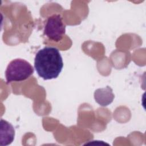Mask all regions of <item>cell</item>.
Listing matches in <instances>:
<instances>
[{"instance_id":"6da1fadb","label":"cell","mask_w":146,"mask_h":146,"mask_svg":"<svg viewBox=\"0 0 146 146\" xmlns=\"http://www.w3.org/2000/svg\"><path fill=\"white\" fill-rule=\"evenodd\" d=\"M63 62L59 50L46 46L39 50L34 58V68L38 75L44 80L56 78L62 70Z\"/></svg>"},{"instance_id":"7a4b0ae2","label":"cell","mask_w":146,"mask_h":146,"mask_svg":"<svg viewBox=\"0 0 146 146\" xmlns=\"http://www.w3.org/2000/svg\"><path fill=\"white\" fill-rule=\"evenodd\" d=\"M32 65L23 59H15L7 65L5 71L7 83L21 82L28 79L34 73Z\"/></svg>"},{"instance_id":"3957f363","label":"cell","mask_w":146,"mask_h":146,"mask_svg":"<svg viewBox=\"0 0 146 146\" xmlns=\"http://www.w3.org/2000/svg\"><path fill=\"white\" fill-rule=\"evenodd\" d=\"M65 32L66 26L59 14H54L47 18L43 33L50 40L55 42L60 40Z\"/></svg>"},{"instance_id":"277c9868","label":"cell","mask_w":146,"mask_h":146,"mask_svg":"<svg viewBox=\"0 0 146 146\" xmlns=\"http://www.w3.org/2000/svg\"><path fill=\"white\" fill-rule=\"evenodd\" d=\"M0 132V145L1 146L10 145L14 139V127L7 121L1 119Z\"/></svg>"},{"instance_id":"5b68a950","label":"cell","mask_w":146,"mask_h":146,"mask_svg":"<svg viewBox=\"0 0 146 146\" xmlns=\"http://www.w3.org/2000/svg\"><path fill=\"white\" fill-rule=\"evenodd\" d=\"M95 101L102 106H107L111 104L114 99L112 90L109 86L98 88L94 92Z\"/></svg>"}]
</instances>
